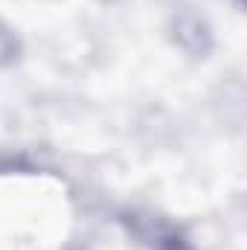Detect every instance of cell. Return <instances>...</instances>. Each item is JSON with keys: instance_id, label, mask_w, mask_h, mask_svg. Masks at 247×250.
<instances>
[{"instance_id": "obj_2", "label": "cell", "mask_w": 247, "mask_h": 250, "mask_svg": "<svg viewBox=\"0 0 247 250\" xmlns=\"http://www.w3.org/2000/svg\"><path fill=\"white\" fill-rule=\"evenodd\" d=\"M12 53H15V41H12V35H9L6 29H0V64L9 62Z\"/></svg>"}, {"instance_id": "obj_1", "label": "cell", "mask_w": 247, "mask_h": 250, "mask_svg": "<svg viewBox=\"0 0 247 250\" xmlns=\"http://www.w3.org/2000/svg\"><path fill=\"white\" fill-rule=\"evenodd\" d=\"M137 236H143L151 248H157V250H189V245L184 242V236L172 224L157 221V218L137 221Z\"/></svg>"}]
</instances>
